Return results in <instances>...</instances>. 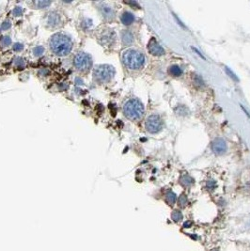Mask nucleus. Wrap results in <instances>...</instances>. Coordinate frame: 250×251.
Returning <instances> with one entry per match:
<instances>
[{
    "label": "nucleus",
    "instance_id": "bb28decb",
    "mask_svg": "<svg viewBox=\"0 0 250 251\" xmlns=\"http://www.w3.org/2000/svg\"><path fill=\"white\" fill-rule=\"evenodd\" d=\"M12 47H13V50L16 51V52H20V51H22L24 49V45L22 43H19V42L14 43Z\"/></svg>",
    "mask_w": 250,
    "mask_h": 251
},
{
    "label": "nucleus",
    "instance_id": "5701e85b",
    "mask_svg": "<svg viewBox=\"0 0 250 251\" xmlns=\"http://www.w3.org/2000/svg\"><path fill=\"white\" fill-rule=\"evenodd\" d=\"M23 12H24V10H23L21 7H16V8H14L13 11H12L13 15H14V16H16V17L21 16V15L23 14Z\"/></svg>",
    "mask_w": 250,
    "mask_h": 251
},
{
    "label": "nucleus",
    "instance_id": "9b49d317",
    "mask_svg": "<svg viewBox=\"0 0 250 251\" xmlns=\"http://www.w3.org/2000/svg\"><path fill=\"white\" fill-rule=\"evenodd\" d=\"M100 11L103 14V16L105 18V19H113L114 16H115V11L114 10L105 5V4H102V6L100 7Z\"/></svg>",
    "mask_w": 250,
    "mask_h": 251
},
{
    "label": "nucleus",
    "instance_id": "f257e3e1",
    "mask_svg": "<svg viewBox=\"0 0 250 251\" xmlns=\"http://www.w3.org/2000/svg\"><path fill=\"white\" fill-rule=\"evenodd\" d=\"M49 45L53 53L59 57H66L72 49V40L67 35L62 33L53 35L49 41Z\"/></svg>",
    "mask_w": 250,
    "mask_h": 251
},
{
    "label": "nucleus",
    "instance_id": "c85d7f7f",
    "mask_svg": "<svg viewBox=\"0 0 250 251\" xmlns=\"http://www.w3.org/2000/svg\"><path fill=\"white\" fill-rule=\"evenodd\" d=\"M192 49H193L194 51H195V52H196V53H197V54H198V55H200V58H201L202 59H205V60H206V59L204 58V55H202V54H201V53H200V51H199V50L197 49V48H195V47H192Z\"/></svg>",
    "mask_w": 250,
    "mask_h": 251
},
{
    "label": "nucleus",
    "instance_id": "7ed1b4c3",
    "mask_svg": "<svg viewBox=\"0 0 250 251\" xmlns=\"http://www.w3.org/2000/svg\"><path fill=\"white\" fill-rule=\"evenodd\" d=\"M124 116L132 121H136L144 115V105L137 99H130L123 105Z\"/></svg>",
    "mask_w": 250,
    "mask_h": 251
},
{
    "label": "nucleus",
    "instance_id": "aec40b11",
    "mask_svg": "<svg viewBox=\"0 0 250 251\" xmlns=\"http://www.w3.org/2000/svg\"><path fill=\"white\" fill-rule=\"evenodd\" d=\"M44 53V48L43 46H37L33 49V54L35 57H41V55H42Z\"/></svg>",
    "mask_w": 250,
    "mask_h": 251
},
{
    "label": "nucleus",
    "instance_id": "423d86ee",
    "mask_svg": "<svg viewBox=\"0 0 250 251\" xmlns=\"http://www.w3.org/2000/svg\"><path fill=\"white\" fill-rule=\"evenodd\" d=\"M163 127L162 119L158 115H151L147 118L145 121V128L151 134H157L161 131Z\"/></svg>",
    "mask_w": 250,
    "mask_h": 251
},
{
    "label": "nucleus",
    "instance_id": "393cba45",
    "mask_svg": "<svg viewBox=\"0 0 250 251\" xmlns=\"http://www.w3.org/2000/svg\"><path fill=\"white\" fill-rule=\"evenodd\" d=\"M1 42H2V44H3L4 46H8V45H11V39L10 37L6 36V37H4V38L2 39Z\"/></svg>",
    "mask_w": 250,
    "mask_h": 251
},
{
    "label": "nucleus",
    "instance_id": "4be33fe9",
    "mask_svg": "<svg viewBox=\"0 0 250 251\" xmlns=\"http://www.w3.org/2000/svg\"><path fill=\"white\" fill-rule=\"evenodd\" d=\"M14 64H15V66L17 67V68H24V65H25V63H24V60L22 59V58H16L15 59V61H14Z\"/></svg>",
    "mask_w": 250,
    "mask_h": 251
},
{
    "label": "nucleus",
    "instance_id": "cd10ccee",
    "mask_svg": "<svg viewBox=\"0 0 250 251\" xmlns=\"http://www.w3.org/2000/svg\"><path fill=\"white\" fill-rule=\"evenodd\" d=\"M173 15H174V18H175V19L177 20L178 24H180V25H181L182 27H183V29H186V26H185V25L183 24V23H182V22H181V20L179 19V17H178V16H177L176 14H173Z\"/></svg>",
    "mask_w": 250,
    "mask_h": 251
},
{
    "label": "nucleus",
    "instance_id": "2eb2a0df",
    "mask_svg": "<svg viewBox=\"0 0 250 251\" xmlns=\"http://www.w3.org/2000/svg\"><path fill=\"white\" fill-rule=\"evenodd\" d=\"M166 200H168V202L172 205L176 202L177 200V196H176V194L172 191H169L168 193H166Z\"/></svg>",
    "mask_w": 250,
    "mask_h": 251
},
{
    "label": "nucleus",
    "instance_id": "f8f14e48",
    "mask_svg": "<svg viewBox=\"0 0 250 251\" xmlns=\"http://www.w3.org/2000/svg\"><path fill=\"white\" fill-rule=\"evenodd\" d=\"M121 41L124 45H130L134 42V35L129 30H123L121 32Z\"/></svg>",
    "mask_w": 250,
    "mask_h": 251
},
{
    "label": "nucleus",
    "instance_id": "0eeeda50",
    "mask_svg": "<svg viewBox=\"0 0 250 251\" xmlns=\"http://www.w3.org/2000/svg\"><path fill=\"white\" fill-rule=\"evenodd\" d=\"M99 41L100 43L103 46L113 45L116 42V33L112 29H104L99 36Z\"/></svg>",
    "mask_w": 250,
    "mask_h": 251
},
{
    "label": "nucleus",
    "instance_id": "a211bd4d",
    "mask_svg": "<svg viewBox=\"0 0 250 251\" xmlns=\"http://www.w3.org/2000/svg\"><path fill=\"white\" fill-rule=\"evenodd\" d=\"M51 1H46V0H40V1H36L34 4L38 9H44L47 8L51 5Z\"/></svg>",
    "mask_w": 250,
    "mask_h": 251
},
{
    "label": "nucleus",
    "instance_id": "7c9ffc66",
    "mask_svg": "<svg viewBox=\"0 0 250 251\" xmlns=\"http://www.w3.org/2000/svg\"><path fill=\"white\" fill-rule=\"evenodd\" d=\"M213 251H217V250H213Z\"/></svg>",
    "mask_w": 250,
    "mask_h": 251
},
{
    "label": "nucleus",
    "instance_id": "4468645a",
    "mask_svg": "<svg viewBox=\"0 0 250 251\" xmlns=\"http://www.w3.org/2000/svg\"><path fill=\"white\" fill-rule=\"evenodd\" d=\"M169 72V73L172 76H176V77L181 76L182 74V69L178 65H172V66H170Z\"/></svg>",
    "mask_w": 250,
    "mask_h": 251
},
{
    "label": "nucleus",
    "instance_id": "1a4fd4ad",
    "mask_svg": "<svg viewBox=\"0 0 250 251\" xmlns=\"http://www.w3.org/2000/svg\"><path fill=\"white\" fill-rule=\"evenodd\" d=\"M148 50H149L150 54L156 55V57H160V55H164V49L157 42V41L154 38H152L150 41V42L148 44Z\"/></svg>",
    "mask_w": 250,
    "mask_h": 251
},
{
    "label": "nucleus",
    "instance_id": "20e7f679",
    "mask_svg": "<svg viewBox=\"0 0 250 251\" xmlns=\"http://www.w3.org/2000/svg\"><path fill=\"white\" fill-rule=\"evenodd\" d=\"M115 75V69L110 65H99L93 73L94 80L99 83H107Z\"/></svg>",
    "mask_w": 250,
    "mask_h": 251
},
{
    "label": "nucleus",
    "instance_id": "f03ea898",
    "mask_svg": "<svg viewBox=\"0 0 250 251\" xmlns=\"http://www.w3.org/2000/svg\"><path fill=\"white\" fill-rule=\"evenodd\" d=\"M121 59L124 66L130 70H139L146 62L145 55L141 52L134 49L125 50L122 54Z\"/></svg>",
    "mask_w": 250,
    "mask_h": 251
},
{
    "label": "nucleus",
    "instance_id": "a878e982",
    "mask_svg": "<svg viewBox=\"0 0 250 251\" xmlns=\"http://www.w3.org/2000/svg\"><path fill=\"white\" fill-rule=\"evenodd\" d=\"M187 203V198L185 195H182L181 198L179 199V204L181 206H185V204Z\"/></svg>",
    "mask_w": 250,
    "mask_h": 251
},
{
    "label": "nucleus",
    "instance_id": "f3484780",
    "mask_svg": "<svg viewBox=\"0 0 250 251\" xmlns=\"http://www.w3.org/2000/svg\"><path fill=\"white\" fill-rule=\"evenodd\" d=\"M193 82L195 83V85L196 86H198L199 88L200 87H203L204 86V81H203V79H202V77L200 76V75H199V74H195L194 75V77H193Z\"/></svg>",
    "mask_w": 250,
    "mask_h": 251
},
{
    "label": "nucleus",
    "instance_id": "b1692460",
    "mask_svg": "<svg viewBox=\"0 0 250 251\" xmlns=\"http://www.w3.org/2000/svg\"><path fill=\"white\" fill-rule=\"evenodd\" d=\"M11 24L9 20L5 21L2 24H1V29L2 30H7L9 29H11Z\"/></svg>",
    "mask_w": 250,
    "mask_h": 251
},
{
    "label": "nucleus",
    "instance_id": "6ab92c4d",
    "mask_svg": "<svg viewBox=\"0 0 250 251\" xmlns=\"http://www.w3.org/2000/svg\"><path fill=\"white\" fill-rule=\"evenodd\" d=\"M171 217H172V219H173L175 222H179V221H181V220L182 219V213H181L180 211L176 210V211H174V212L172 213Z\"/></svg>",
    "mask_w": 250,
    "mask_h": 251
},
{
    "label": "nucleus",
    "instance_id": "c756f323",
    "mask_svg": "<svg viewBox=\"0 0 250 251\" xmlns=\"http://www.w3.org/2000/svg\"><path fill=\"white\" fill-rule=\"evenodd\" d=\"M240 105H241V108H242V110H243V112H244V114H245V115H246V116H247L248 118H250V115H249V113H248V111H247V110H246V109L244 108V106H243V104H240Z\"/></svg>",
    "mask_w": 250,
    "mask_h": 251
},
{
    "label": "nucleus",
    "instance_id": "9d476101",
    "mask_svg": "<svg viewBox=\"0 0 250 251\" xmlns=\"http://www.w3.org/2000/svg\"><path fill=\"white\" fill-rule=\"evenodd\" d=\"M45 24L49 27H55L59 25L60 24V17L58 13L55 12H50L47 14L45 18Z\"/></svg>",
    "mask_w": 250,
    "mask_h": 251
},
{
    "label": "nucleus",
    "instance_id": "412c9836",
    "mask_svg": "<svg viewBox=\"0 0 250 251\" xmlns=\"http://www.w3.org/2000/svg\"><path fill=\"white\" fill-rule=\"evenodd\" d=\"M225 71H226V73H227V74L230 77V78H232L234 81H236V82H239V78L237 77V75L229 68V67H225Z\"/></svg>",
    "mask_w": 250,
    "mask_h": 251
},
{
    "label": "nucleus",
    "instance_id": "ddd939ff",
    "mask_svg": "<svg viewBox=\"0 0 250 251\" xmlns=\"http://www.w3.org/2000/svg\"><path fill=\"white\" fill-rule=\"evenodd\" d=\"M121 21L125 25H130L134 21V15L129 11H124L121 16Z\"/></svg>",
    "mask_w": 250,
    "mask_h": 251
},
{
    "label": "nucleus",
    "instance_id": "6e6552de",
    "mask_svg": "<svg viewBox=\"0 0 250 251\" xmlns=\"http://www.w3.org/2000/svg\"><path fill=\"white\" fill-rule=\"evenodd\" d=\"M212 151L217 154V155H222L227 152V143L225 139L217 137L212 142Z\"/></svg>",
    "mask_w": 250,
    "mask_h": 251
},
{
    "label": "nucleus",
    "instance_id": "dca6fc26",
    "mask_svg": "<svg viewBox=\"0 0 250 251\" xmlns=\"http://www.w3.org/2000/svg\"><path fill=\"white\" fill-rule=\"evenodd\" d=\"M193 179L190 177V176H188V175H183L182 178H181V183L183 185V186H190L192 183H193Z\"/></svg>",
    "mask_w": 250,
    "mask_h": 251
},
{
    "label": "nucleus",
    "instance_id": "39448f33",
    "mask_svg": "<svg viewBox=\"0 0 250 251\" xmlns=\"http://www.w3.org/2000/svg\"><path fill=\"white\" fill-rule=\"evenodd\" d=\"M73 65L79 72H88L92 66L91 57L87 53L80 52L73 59Z\"/></svg>",
    "mask_w": 250,
    "mask_h": 251
}]
</instances>
